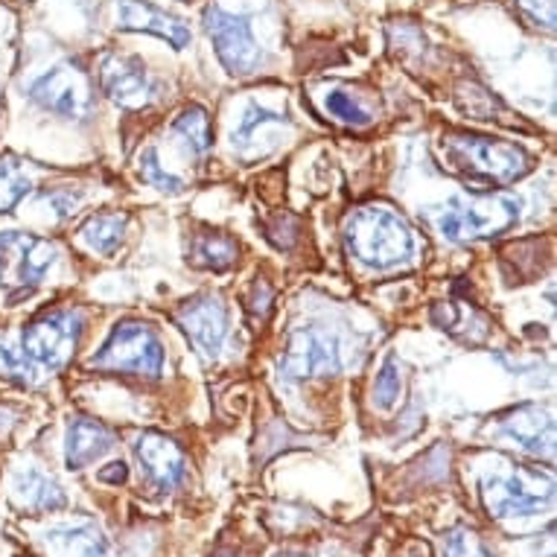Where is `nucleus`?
<instances>
[{
    "instance_id": "27",
    "label": "nucleus",
    "mask_w": 557,
    "mask_h": 557,
    "mask_svg": "<svg viewBox=\"0 0 557 557\" xmlns=\"http://www.w3.org/2000/svg\"><path fill=\"white\" fill-rule=\"evenodd\" d=\"M444 555L447 557H487L484 555V548L479 546V540H475L473 531H467V529L449 531L447 540H444Z\"/></svg>"
},
{
    "instance_id": "4",
    "label": "nucleus",
    "mask_w": 557,
    "mask_h": 557,
    "mask_svg": "<svg viewBox=\"0 0 557 557\" xmlns=\"http://www.w3.org/2000/svg\"><path fill=\"white\" fill-rule=\"evenodd\" d=\"M88 366L94 371L109 374H135V376H161L164 371V345L149 324L123 321L111 330L109 342L102 345L97 357Z\"/></svg>"
},
{
    "instance_id": "7",
    "label": "nucleus",
    "mask_w": 557,
    "mask_h": 557,
    "mask_svg": "<svg viewBox=\"0 0 557 557\" xmlns=\"http://www.w3.org/2000/svg\"><path fill=\"white\" fill-rule=\"evenodd\" d=\"M345 366V350L338 345L333 333L321 327H301L295 330L286 354L281 357L277 368L284 380H310V376H327L342 371Z\"/></svg>"
},
{
    "instance_id": "5",
    "label": "nucleus",
    "mask_w": 557,
    "mask_h": 557,
    "mask_svg": "<svg viewBox=\"0 0 557 557\" xmlns=\"http://www.w3.org/2000/svg\"><path fill=\"white\" fill-rule=\"evenodd\" d=\"M83 336V312L76 310H53L45 312L24 330L21 350L27 368H62L74 357L76 345Z\"/></svg>"
},
{
    "instance_id": "14",
    "label": "nucleus",
    "mask_w": 557,
    "mask_h": 557,
    "mask_svg": "<svg viewBox=\"0 0 557 557\" xmlns=\"http://www.w3.org/2000/svg\"><path fill=\"white\" fill-rule=\"evenodd\" d=\"M135 456L140 461V470L156 484L158 491H173L184 479V456L173 441L158 435V432H144L135 441Z\"/></svg>"
},
{
    "instance_id": "17",
    "label": "nucleus",
    "mask_w": 557,
    "mask_h": 557,
    "mask_svg": "<svg viewBox=\"0 0 557 557\" xmlns=\"http://www.w3.org/2000/svg\"><path fill=\"white\" fill-rule=\"evenodd\" d=\"M289 126V120L281 111H272L260 106V102H248L243 117H239L237 128H234V149H239V156H257L260 152V140L269 137L272 128Z\"/></svg>"
},
{
    "instance_id": "10",
    "label": "nucleus",
    "mask_w": 557,
    "mask_h": 557,
    "mask_svg": "<svg viewBox=\"0 0 557 557\" xmlns=\"http://www.w3.org/2000/svg\"><path fill=\"white\" fill-rule=\"evenodd\" d=\"M29 100L41 109L53 111L59 117H85L91 111L94 94L91 83L85 76L83 67L64 62L50 67L36 83L29 85Z\"/></svg>"
},
{
    "instance_id": "23",
    "label": "nucleus",
    "mask_w": 557,
    "mask_h": 557,
    "mask_svg": "<svg viewBox=\"0 0 557 557\" xmlns=\"http://www.w3.org/2000/svg\"><path fill=\"white\" fill-rule=\"evenodd\" d=\"M175 135L182 137L184 144L190 147V152L201 156L211 149V120L201 109L182 111V117L175 120Z\"/></svg>"
},
{
    "instance_id": "21",
    "label": "nucleus",
    "mask_w": 557,
    "mask_h": 557,
    "mask_svg": "<svg viewBox=\"0 0 557 557\" xmlns=\"http://www.w3.org/2000/svg\"><path fill=\"white\" fill-rule=\"evenodd\" d=\"M55 543H62L74 557H114L111 546L94 525H74V529H55Z\"/></svg>"
},
{
    "instance_id": "8",
    "label": "nucleus",
    "mask_w": 557,
    "mask_h": 557,
    "mask_svg": "<svg viewBox=\"0 0 557 557\" xmlns=\"http://www.w3.org/2000/svg\"><path fill=\"white\" fill-rule=\"evenodd\" d=\"M55 263V246L50 239L24 231H0V284L36 286Z\"/></svg>"
},
{
    "instance_id": "19",
    "label": "nucleus",
    "mask_w": 557,
    "mask_h": 557,
    "mask_svg": "<svg viewBox=\"0 0 557 557\" xmlns=\"http://www.w3.org/2000/svg\"><path fill=\"white\" fill-rule=\"evenodd\" d=\"M15 499L27 511H55V508L64 505V494L59 491V484L50 482L38 470H27V473L18 475V482H15Z\"/></svg>"
},
{
    "instance_id": "22",
    "label": "nucleus",
    "mask_w": 557,
    "mask_h": 557,
    "mask_svg": "<svg viewBox=\"0 0 557 557\" xmlns=\"http://www.w3.org/2000/svg\"><path fill=\"white\" fill-rule=\"evenodd\" d=\"M29 190L33 182L24 166L15 164L12 158H0V213H10Z\"/></svg>"
},
{
    "instance_id": "26",
    "label": "nucleus",
    "mask_w": 557,
    "mask_h": 557,
    "mask_svg": "<svg viewBox=\"0 0 557 557\" xmlns=\"http://www.w3.org/2000/svg\"><path fill=\"white\" fill-rule=\"evenodd\" d=\"M324 106H327V111L333 117L342 120V123H350V126H368V123H371V114H368V111L347 91H330Z\"/></svg>"
},
{
    "instance_id": "16",
    "label": "nucleus",
    "mask_w": 557,
    "mask_h": 557,
    "mask_svg": "<svg viewBox=\"0 0 557 557\" xmlns=\"http://www.w3.org/2000/svg\"><path fill=\"white\" fill-rule=\"evenodd\" d=\"M114 447V435H111L102 423L88 421V418H74L67 426V444H64V458L71 470H83L94 465Z\"/></svg>"
},
{
    "instance_id": "6",
    "label": "nucleus",
    "mask_w": 557,
    "mask_h": 557,
    "mask_svg": "<svg viewBox=\"0 0 557 557\" xmlns=\"http://www.w3.org/2000/svg\"><path fill=\"white\" fill-rule=\"evenodd\" d=\"M552 491H555L552 475L537 470H513L505 475H487L482 494L487 511L499 520H511V517H531L540 508H546L552 503Z\"/></svg>"
},
{
    "instance_id": "2",
    "label": "nucleus",
    "mask_w": 557,
    "mask_h": 557,
    "mask_svg": "<svg viewBox=\"0 0 557 557\" xmlns=\"http://www.w3.org/2000/svg\"><path fill=\"white\" fill-rule=\"evenodd\" d=\"M441 152L458 175L482 184H511L529 173L531 166L525 149L491 137L449 135L441 140Z\"/></svg>"
},
{
    "instance_id": "15",
    "label": "nucleus",
    "mask_w": 557,
    "mask_h": 557,
    "mask_svg": "<svg viewBox=\"0 0 557 557\" xmlns=\"http://www.w3.org/2000/svg\"><path fill=\"white\" fill-rule=\"evenodd\" d=\"M503 432L511 441H517L522 449L534 456H552L555 447V423L552 414L540 406H520L503 421Z\"/></svg>"
},
{
    "instance_id": "13",
    "label": "nucleus",
    "mask_w": 557,
    "mask_h": 557,
    "mask_svg": "<svg viewBox=\"0 0 557 557\" xmlns=\"http://www.w3.org/2000/svg\"><path fill=\"white\" fill-rule=\"evenodd\" d=\"M117 27L128 33H149V36L164 38L175 50H184L190 45V29L182 18L170 12L158 10L147 0H117Z\"/></svg>"
},
{
    "instance_id": "18",
    "label": "nucleus",
    "mask_w": 557,
    "mask_h": 557,
    "mask_svg": "<svg viewBox=\"0 0 557 557\" xmlns=\"http://www.w3.org/2000/svg\"><path fill=\"white\" fill-rule=\"evenodd\" d=\"M239 246L237 239L222 234V231H205L196 234L190 243V260L199 269H213V272H225L237 263Z\"/></svg>"
},
{
    "instance_id": "29",
    "label": "nucleus",
    "mask_w": 557,
    "mask_h": 557,
    "mask_svg": "<svg viewBox=\"0 0 557 557\" xmlns=\"http://www.w3.org/2000/svg\"><path fill=\"white\" fill-rule=\"evenodd\" d=\"M24 368H27L24 359L15 357L7 345H0V376H7V380H24Z\"/></svg>"
},
{
    "instance_id": "11",
    "label": "nucleus",
    "mask_w": 557,
    "mask_h": 557,
    "mask_svg": "<svg viewBox=\"0 0 557 557\" xmlns=\"http://www.w3.org/2000/svg\"><path fill=\"white\" fill-rule=\"evenodd\" d=\"M175 321L205 357H216L228 338V310L213 295H199V298L184 301L182 310L175 312Z\"/></svg>"
},
{
    "instance_id": "1",
    "label": "nucleus",
    "mask_w": 557,
    "mask_h": 557,
    "mask_svg": "<svg viewBox=\"0 0 557 557\" xmlns=\"http://www.w3.org/2000/svg\"><path fill=\"white\" fill-rule=\"evenodd\" d=\"M347 251L371 269H394L414 255V234L392 208H362L345 225Z\"/></svg>"
},
{
    "instance_id": "30",
    "label": "nucleus",
    "mask_w": 557,
    "mask_h": 557,
    "mask_svg": "<svg viewBox=\"0 0 557 557\" xmlns=\"http://www.w3.org/2000/svg\"><path fill=\"white\" fill-rule=\"evenodd\" d=\"M111 470H102L100 479L102 482H126V465L120 461V465H109Z\"/></svg>"
},
{
    "instance_id": "12",
    "label": "nucleus",
    "mask_w": 557,
    "mask_h": 557,
    "mask_svg": "<svg viewBox=\"0 0 557 557\" xmlns=\"http://www.w3.org/2000/svg\"><path fill=\"white\" fill-rule=\"evenodd\" d=\"M100 85L109 100L126 109H137L156 97V85L149 79L144 62L135 55H106L100 64Z\"/></svg>"
},
{
    "instance_id": "3",
    "label": "nucleus",
    "mask_w": 557,
    "mask_h": 557,
    "mask_svg": "<svg viewBox=\"0 0 557 557\" xmlns=\"http://www.w3.org/2000/svg\"><path fill=\"white\" fill-rule=\"evenodd\" d=\"M522 205L505 193L487 196H458L447 201L438 213L441 234L453 243H473V239L499 237L520 220Z\"/></svg>"
},
{
    "instance_id": "25",
    "label": "nucleus",
    "mask_w": 557,
    "mask_h": 557,
    "mask_svg": "<svg viewBox=\"0 0 557 557\" xmlns=\"http://www.w3.org/2000/svg\"><path fill=\"white\" fill-rule=\"evenodd\" d=\"M140 175H144V182H149L161 193H170V196H178V193L184 190L182 178H175L173 173H166L156 149H147V152L140 156Z\"/></svg>"
},
{
    "instance_id": "20",
    "label": "nucleus",
    "mask_w": 557,
    "mask_h": 557,
    "mask_svg": "<svg viewBox=\"0 0 557 557\" xmlns=\"http://www.w3.org/2000/svg\"><path fill=\"white\" fill-rule=\"evenodd\" d=\"M123 234H126V216L102 213V216H91L85 222L83 231H79V239L97 255H114L120 243H123Z\"/></svg>"
},
{
    "instance_id": "9",
    "label": "nucleus",
    "mask_w": 557,
    "mask_h": 557,
    "mask_svg": "<svg viewBox=\"0 0 557 557\" xmlns=\"http://www.w3.org/2000/svg\"><path fill=\"white\" fill-rule=\"evenodd\" d=\"M205 33L213 41L216 55L228 67L231 76L255 74L263 62V53H260V45H257L251 27L237 15L220 10V7L205 10Z\"/></svg>"
},
{
    "instance_id": "28",
    "label": "nucleus",
    "mask_w": 557,
    "mask_h": 557,
    "mask_svg": "<svg viewBox=\"0 0 557 557\" xmlns=\"http://www.w3.org/2000/svg\"><path fill=\"white\" fill-rule=\"evenodd\" d=\"M520 10L529 15L534 24H543L546 29H555V0H520Z\"/></svg>"
},
{
    "instance_id": "24",
    "label": "nucleus",
    "mask_w": 557,
    "mask_h": 557,
    "mask_svg": "<svg viewBox=\"0 0 557 557\" xmlns=\"http://www.w3.org/2000/svg\"><path fill=\"white\" fill-rule=\"evenodd\" d=\"M403 392V374H400V362L394 357H388L380 368L374 383V403L380 409H394L397 400H400Z\"/></svg>"
}]
</instances>
